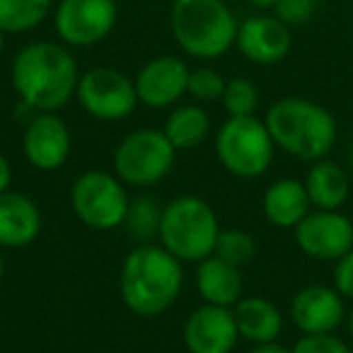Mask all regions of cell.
I'll return each instance as SVG.
<instances>
[{
    "mask_svg": "<svg viewBox=\"0 0 353 353\" xmlns=\"http://www.w3.org/2000/svg\"><path fill=\"white\" fill-rule=\"evenodd\" d=\"M189 73L192 70L187 68V63L176 56L152 59L150 63L143 65L136 78L138 102L155 109L172 107L174 102H179L182 94H187Z\"/></svg>",
    "mask_w": 353,
    "mask_h": 353,
    "instance_id": "obj_15",
    "label": "cell"
},
{
    "mask_svg": "<svg viewBox=\"0 0 353 353\" xmlns=\"http://www.w3.org/2000/svg\"><path fill=\"white\" fill-rule=\"evenodd\" d=\"M264 123L281 150L305 162L324 160L339 136L332 112L305 97H283L274 102Z\"/></svg>",
    "mask_w": 353,
    "mask_h": 353,
    "instance_id": "obj_3",
    "label": "cell"
},
{
    "mask_svg": "<svg viewBox=\"0 0 353 353\" xmlns=\"http://www.w3.org/2000/svg\"><path fill=\"white\" fill-rule=\"evenodd\" d=\"M305 189H307L310 203L317 206L319 211H336L346 203L351 184H348V174L343 167H339L332 160H317L312 162L305 179Z\"/></svg>",
    "mask_w": 353,
    "mask_h": 353,
    "instance_id": "obj_21",
    "label": "cell"
},
{
    "mask_svg": "<svg viewBox=\"0 0 353 353\" xmlns=\"http://www.w3.org/2000/svg\"><path fill=\"white\" fill-rule=\"evenodd\" d=\"M293 353H351V348L334 334H305L293 348Z\"/></svg>",
    "mask_w": 353,
    "mask_h": 353,
    "instance_id": "obj_29",
    "label": "cell"
},
{
    "mask_svg": "<svg viewBox=\"0 0 353 353\" xmlns=\"http://www.w3.org/2000/svg\"><path fill=\"white\" fill-rule=\"evenodd\" d=\"M184 285L182 261L165 247L141 245L121 266V298L138 317H157L176 303Z\"/></svg>",
    "mask_w": 353,
    "mask_h": 353,
    "instance_id": "obj_2",
    "label": "cell"
},
{
    "mask_svg": "<svg viewBox=\"0 0 353 353\" xmlns=\"http://www.w3.org/2000/svg\"><path fill=\"white\" fill-rule=\"evenodd\" d=\"M160 223H162V208L157 206L155 199L138 196L128 203L123 228H126L131 237H136V240H141V242H148L150 237L160 235Z\"/></svg>",
    "mask_w": 353,
    "mask_h": 353,
    "instance_id": "obj_24",
    "label": "cell"
},
{
    "mask_svg": "<svg viewBox=\"0 0 353 353\" xmlns=\"http://www.w3.org/2000/svg\"><path fill=\"white\" fill-rule=\"evenodd\" d=\"M221 102L230 117H252L259 107V90L250 78H232L228 80Z\"/></svg>",
    "mask_w": 353,
    "mask_h": 353,
    "instance_id": "obj_26",
    "label": "cell"
},
{
    "mask_svg": "<svg viewBox=\"0 0 353 353\" xmlns=\"http://www.w3.org/2000/svg\"><path fill=\"white\" fill-rule=\"evenodd\" d=\"M12 88L32 112H59L78 92L73 54L54 41L27 44L12 61Z\"/></svg>",
    "mask_w": 353,
    "mask_h": 353,
    "instance_id": "obj_1",
    "label": "cell"
},
{
    "mask_svg": "<svg viewBox=\"0 0 353 353\" xmlns=\"http://www.w3.org/2000/svg\"><path fill=\"white\" fill-rule=\"evenodd\" d=\"M346 324H348V336H351V341H353V307H351V312H348V317H346Z\"/></svg>",
    "mask_w": 353,
    "mask_h": 353,
    "instance_id": "obj_34",
    "label": "cell"
},
{
    "mask_svg": "<svg viewBox=\"0 0 353 353\" xmlns=\"http://www.w3.org/2000/svg\"><path fill=\"white\" fill-rule=\"evenodd\" d=\"M240 54L259 65H274L288 56L293 37L290 27L276 15H254L237 27L235 39Z\"/></svg>",
    "mask_w": 353,
    "mask_h": 353,
    "instance_id": "obj_13",
    "label": "cell"
},
{
    "mask_svg": "<svg viewBox=\"0 0 353 353\" xmlns=\"http://www.w3.org/2000/svg\"><path fill=\"white\" fill-rule=\"evenodd\" d=\"M351 22H353V17H351Z\"/></svg>",
    "mask_w": 353,
    "mask_h": 353,
    "instance_id": "obj_38",
    "label": "cell"
},
{
    "mask_svg": "<svg viewBox=\"0 0 353 353\" xmlns=\"http://www.w3.org/2000/svg\"><path fill=\"white\" fill-rule=\"evenodd\" d=\"M162 133L176 150L199 148L211 133V117L206 114V109L196 107V104H182V107L172 109Z\"/></svg>",
    "mask_w": 353,
    "mask_h": 353,
    "instance_id": "obj_22",
    "label": "cell"
},
{
    "mask_svg": "<svg viewBox=\"0 0 353 353\" xmlns=\"http://www.w3.org/2000/svg\"><path fill=\"white\" fill-rule=\"evenodd\" d=\"M41 211L30 196L17 192L0 194V247L20 250L39 237Z\"/></svg>",
    "mask_w": 353,
    "mask_h": 353,
    "instance_id": "obj_17",
    "label": "cell"
},
{
    "mask_svg": "<svg viewBox=\"0 0 353 353\" xmlns=\"http://www.w3.org/2000/svg\"><path fill=\"white\" fill-rule=\"evenodd\" d=\"M213 254H218L221 259H225L228 264L242 269V266H247V264L254 261L256 242L247 230L230 228V230H221L218 242H216V252H213Z\"/></svg>",
    "mask_w": 353,
    "mask_h": 353,
    "instance_id": "obj_25",
    "label": "cell"
},
{
    "mask_svg": "<svg viewBox=\"0 0 353 353\" xmlns=\"http://www.w3.org/2000/svg\"><path fill=\"white\" fill-rule=\"evenodd\" d=\"M221 235L216 211L199 196L172 199L162 208L160 240L179 261H203L216 252Z\"/></svg>",
    "mask_w": 353,
    "mask_h": 353,
    "instance_id": "obj_5",
    "label": "cell"
},
{
    "mask_svg": "<svg viewBox=\"0 0 353 353\" xmlns=\"http://www.w3.org/2000/svg\"><path fill=\"white\" fill-rule=\"evenodd\" d=\"M351 162H353V141H351Z\"/></svg>",
    "mask_w": 353,
    "mask_h": 353,
    "instance_id": "obj_37",
    "label": "cell"
},
{
    "mask_svg": "<svg viewBox=\"0 0 353 353\" xmlns=\"http://www.w3.org/2000/svg\"><path fill=\"white\" fill-rule=\"evenodd\" d=\"M70 203L80 221L92 230H112L123 225L128 211L126 189L109 172H85L70 189Z\"/></svg>",
    "mask_w": 353,
    "mask_h": 353,
    "instance_id": "obj_8",
    "label": "cell"
},
{
    "mask_svg": "<svg viewBox=\"0 0 353 353\" xmlns=\"http://www.w3.org/2000/svg\"><path fill=\"white\" fill-rule=\"evenodd\" d=\"M10 179H12V167H10V162H8V157L0 152V194L8 192Z\"/></svg>",
    "mask_w": 353,
    "mask_h": 353,
    "instance_id": "obj_31",
    "label": "cell"
},
{
    "mask_svg": "<svg viewBox=\"0 0 353 353\" xmlns=\"http://www.w3.org/2000/svg\"><path fill=\"white\" fill-rule=\"evenodd\" d=\"M117 17V0H61L56 32L70 46H94L112 34Z\"/></svg>",
    "mask_w": 353,
    "mask_h": 353,
    "instance_id": "obj_10",
    "label": "cell"
},
{
    "mask_svg": "<svg viewBox=\"0 0 353 353\" xmlns=\"http://www.w3.org/2000/svg\"><path fill=\"white\" fill-rule=\"evenodd\" d=\"M51 0H0V32L22 34L49 17Z\"/></svg>",
    "mask_w": 353,
    "mask_h": 353,
    "instance_id": "obj_23",
    "label": "cell"
},
{
    "mask_svg": "<svg viewBox=\"0 0 353 353\" xmlns=\"http://www.w3.org/2000/svg\"><path fill=\"white\" fill-rule=\"evenodd\" d=\"M235 324L240 336H245L252 343L276 341L283 329V314L271 300L266 298H240L235 303Z\"/></svg>",
    "mask_w": 353,
    "mask_h": 353,
    "instance_id": "obj_19",
    "label": "cell"
},
{
    "mask_svg": "<svg viewBox=\"0 0 353 353\" xmlns=\"http://www.w3.org/2000/svg\"><path fill=\"white\" fill-rule=\"evenodd\" d=\"M290 317L303 334H334L346 319L343 298L329 285H307L290 303Z\"/></svg>",
    "mask_w": 353,
    "mask_h": 353,
    "instance_id": "obj_16",
    "label": "cell"
},
{
    "mask_svg": "<svg viewBox=\"0 0 353 353\" xmlns=\"http://www.w3.org/2000/svg\"><path fill=\"white\" fill-rule=\"evenodd\" d=\"M295 242L312 259L336 261L353 250V221L339 211L317 208L295 225Z\"/></svg>",
    "mask_w": 353,
    "mask_h": 353,
    "instance_id": "obj_11",
    "label": "cell"
},
{
    "mask_svg": "<svg viewBox=\"0 0 353 353\" xmlns=\"http://www.w3.org/2000/svg\"><path fill=\"white\" fill-rule=\"evenodd\" d=\"M310 196L305 182L279 179L264 194V216L276 228H293L310 213Z\"/></svg>",
    "mask_w": 353,
    "mask_h": 353,
    "instance_id": "obj_20",
    "label": "cell"
},
{
    "mask_svg": "<svg viewBox=\"0 0 353 353\" xmlns=\"http://www.w3.org/2000/svg\"><path fill=\"white\" fill-rule=\"evenodd\" d=\"M176 148L162 131H133L119 143L114 152V170L121 182L131 187H152L165 179L174 165Z\"/></svg>",
    "mask_w": 353,
    "mask_h": 353,
    "instance_id": "obj_7",
    "label": "cell"
},
{
    "mask_svg": "<svg viewBox=\"0 0 353 353\" xmlns=\"http://www.w3.org/2000/svg\"><path fill=\"white\" fill-rule=\"evenodd\" d=\"M25 157L37 170H59L70 157V131L56 112H34V117L27 121L25 138H22Z\"/></svg>",
    "mask_w": 353,
    "mask_h": 353,
    "instance_id": "obj_12",
    "label": "cell"
},
{
    "mask_svg": "<svg viewBox=\"0 0 353 353\" xmlns=\"http://www.w3.org/2000/svg\"><path fill=\"white\" fill-rule=\"evenodd\" d=\"M228 80H223V75L218 70L211 68H196L189 73V83H187V92L192 94L199 102H216L223 99L225 92Z\"/></svg>",
    "mask_w": 353,
    "mask_h": 353,
    "instance_id": "obj_27",
    "label": "cell"
},
{
    "mask_svg": "<svg viewBox=\"0 0 353 353\" xmlns=\"http://www.w3.org/2000/svg\"><path fill=\"white\" fill-rule=\"evenodd\" d=\"M237 324L230 307L206 303L194 310L184 324V343L189 353H230L237 343Z\"/></svg>",
    "mask_w": 353,
    "mask_h": 353,
    "instance_id": "obj_14",
    "label": "cell"
},
{
    "mask_svg": "<svg viewBox=\"0 0 353 353\" xmlns=\"http://www.w3.org/2000/svg\"><path fill=\"white\" fill-rule=\"evenodd\" d=\"M196 288L206 303L230 307L242 298L245 285H242V274L237 266L228 264L218 254H211L203 261H199Z\"/></svg>",
    "mask_w": 353,
    "mask_h": 353,
    "instance_id": "obj_18",
    "label": "cell"
},
{
    "mask_svg": "<svg viewBox=\"0 0 353 353\" xmlns=\"http://www.w3.org/2000/svg\"><path fill=\"white\" fill-rule=\"evenodd\" d=\"M274 138L264 121L252 117H230L216 136L221 165L235 176H259L274 160Z\"/></svg>",
    "mask_w": 353,
    "mask_h": 353,
    "instance_id": "obj_6",
    "label": "cell"
},
{
    "mask_svg": "<svg viewBox=\"0 0 353 353\" xmlns=\"http://www.w3.org/2000/svg\"><path fill=\"white\" fill-rule=\"evenodd\" d=\"M247 3L254 6V8H259V10H271V8H276L279 0H247Z\"/></svg>",
    "mask_w": 353,
    "mask_h": 353,
    "instance_id": "obj_33",
    "label": "cell"
},
{
    "mask_svg": "<svg viewBox=\"0 0 353 353\" xmlns=\"http://www.w3.org/2000/svg\"><path fill=\"white\" fill-rule=\"evenodd\" d=\"M319 8V0H279L274 8L276 17L288 27L307 25Z\"/></svg>",
    "mask_w": 353,
    "mask_h": 353,
    "instance_id": "obj_28",
    "label": "cell"
},
{
    "mask_svg": "<svg viewBox=\"0 0 353 353\" xmlns=\"http://www.w3.org/2000/svg\"><path fill=\"white\" fill-rule=\"evenodd\" d=\"M334 288L339 290L341 298L353 300V250H348L341 259H336V269H334Z\"/></svg>",
    "mask_w": 353,
    "mask_h": 353,
    "instance_id": "obj_30",
    "label": "cell"
},
{
    "mask_svg": "<svg viewBox=\"0 0 353 353\" xmlns=\"http://www.w3.org/2000/svg\"><path fill=\"white\" fill-rule=\"evenodd\" d=\"M3 46H6V32H0V51H3Z\"/></svg>",
    "mask_w": 353,
    "mask_h": 353,
    "instance_id": "obj_35",
    "label": "cell"
},
{
    "mask_svg": "<svg viewBox=\"0 0 353 353\" xmlns=\"http://www.w3.org/2000/svg\"><path fill=\"white\" fill-rule=\"evenodd\" d=\"M170 25L176 44L194 59H218L230 51L240 27L225 0H174Z\"/></svg>",
    "mask_w": 353,
    "mask_h": 353,
    "instance_id": "obj_4",
    "label": "cell"
},
{
    "mask_svg": "<svg viewBox=\"0 0 353 353\" xmlns=\"http://www.w3.org/2000/svg\"><path fill=\"white\" fill-rule=\"evenodd\" d=\"M252 353H293V351L281 346L279 341H266V343H256V346L252 348Z\"/></svg>",
    "mask_w": 353,
    "mask_h": 353,
    "instance_id": "obj_32",
    "label": "cell"
},
{
    "mask_svg": "<svg viewBox=\"0 0 353 353\" xmlns=\"http://www.w3.org/2000/svg\"><path fill=\"white\" fill-rule=\"evenodd\" d=\"M0 279H3V254H0Z\"/></svg>",
    "mask_w": 353,
    "mask_h": 353,
    "instance_id": "obj_36",
    "label": "cell"
},
{
    "mask_svg": "<svg viewBox=\"0 0 353 353\" xmlns=\"http://www.w3.org/2000/svg\"><path fill=\"white\" fill-rule=\"evenodd\" d=\"M75 94L85 112L102 121L126 119L138 104L136 83L114 68H92L80 75Z\"/></svg>",
    "mask_w": 353,
    "mask_h": 353,
    "instance_id": "obj_9",
    "label": "cell"
}]
</instances>
